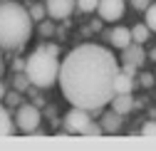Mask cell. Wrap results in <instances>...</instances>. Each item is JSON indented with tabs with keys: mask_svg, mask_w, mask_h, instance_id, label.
<instances>
[{
	"mask_svg": "<svg viewBox=\"0 0 156 151\" xmlns=\"http://www.w3.org/2000/svg\"><path fill=\"white\" fill-rule=\"evenodd\" d=\"M119 72L116 57L102 45H80L60 62L57 84L72 107L89 114L102 111L114 97V77Z\"/></svg>",
	"mask_w": 156,
	"mask_h": 151,
	"instance_id": "cell-1",
	"label": "cell"
},
{
	"mask_svg": "<svg viewBox=\"0 0 156 151\" xmlns=\"http://www.w3.org/2000/svg\"><path fill=\"white\" fill-rule=\"evenodd\" d=\"M32 35V17L20 3H0V50H20Z\"/></svg>",
	"mask_w": 156,
	"mask_h": 151,
	"instance_id": "cell-2",
	"label": "cell"
},
{
	"mask_svg": "<svg viewBox=\"0 0 156 151\" xmlns=\"http://www.w3.org/2000/svg\"><path fill=\"white\" fill-rule=\"evenodd\" d=\"M60 47L57 45H40L30 57L25 60V74L32 87L37 89H50L57 82V72H60Z\"/></svg>",
	"mask_w": 156,
	"mask_h": 151,
	"instance_id": "cell-3",
	"label": "cell"
},
{
	"mask_svg": "<svg viewBox=\"0 0 156 151\" xmlns=\"http://www.w3.org/2000/svg\"><path fill=\"white\" fill-rule=\"evenodd\" d=\"M40 107L37 104H20L15 111V126L23 131V134H35L40 129Z\"/></svg>",
	"mask_w": 156,
	"mask_h": 151,
	"instance_id": "cell-4",
	"label": "cell"
},
{
	"mask_svg": "<svg viewBox=\"0 0 156 151\" xmlns=\"http://www.w3.org/2000/svg\"><path fill=\"white\" fill-rule=\"evenodd\" d=\"M89 111L87 109H80V107H72L67 111V117H65V129L69 131V134H82V129L89 124Z\"/></svg>",
	"mask_w": 156,
	"mask_h": 151,
	"instance_id": "cell-5",
	"label": "cell"
},
{
	"mask_svg": "<svg viewBox=\"0 0 156 151\" xmlns=\"http://www.w3.org/2000/svg\"><path fill=\"white\" fill-rule=\"evenodd\" d=\"M97 12L104 23L122 20L124 15V0H97Z\"/></svg>",
	"mask_w": 156,
	"mask_h": 151,
	"instance_id": "cell-6",
	"label": "cell"
},
{
	"mask_svg": "<svg viewBox=\"0 0 156 151\" xmlns=\"http://www.w3.org/2000/svg\"><path fill=\"white\" fill-rule=\"evenodd\" d=\"M45 10L55 20H65L74 10V0H45Z\"/></svg>",
	"mask_w": 156,
	"mask_h": 151,
	"instance_id": "cell-7",
	"label": "cell"
},
{
	"mask_svg": "<svg viewBox=\"0 0 156 151\" xmlns=\"http://www.w3.org/2000/svg\"><path fill=\"white\" fill-rule=\"evenodd\" d=\"M122 62H129V65H136V67H141L146 62V52L139 42H129L124 50H122Z\"/></svg>",
	"mask_w": 156,
	"mask_h": 151,
	"instance_id": "cell-8",
	"label": "cell"
},
{
	"mask_svg": "<svg viewBox=\"0 0 156 151\" xmlns=\"http://www.w3.org/2000/svg\"><path fill=\"white\" fill-rule=\"evenodd\" d=\"M109 104H112V109L116 111V114H129V111L134 109V97H131V92H126V94H114V97L109 99Z\"/></svg>",
	"mask_w": 156,
	"mask_h": 151,
	"instance_id": "cell-9",
	"label": "cell"
},
{
	"mask_svg": "<svg viewBox=\"0 0 156 151\" xmlns=\"http://www.w3.org/2000/svg\"><path fill=\"white\" fill-rule=\"evenodd\" d=\"M107 37H109V42H112L116 50H124V47L131 42V30H129V27H124V25H119V27H114Z\"/></svg>",
	"mask_w": 156,
	"mask_h": 151,
	"instance_id": "cell-10",
	"label": "cell"
},
{
	"mask_svg": "<svg viewBox=\"0 0 156 151\" xmlns=\"http://www.w3.org/2000/svg\"><path fill=\"white\" fill-rule=\"evenodd\" d=\"M119 129H122V114H116L114 109H109L102 117V131L104 134H116Z\"/></svg>",
	"mask_w": 156,
	"mask_h": 151,
	"instance_id": "cell-11",
	"label": "cell"
},
{
	"mask_svg": "<svg viewBox=\"0 0 156 151\" xmlns=\"http://www.w3.org/2000/svg\"><path fill=\"white\" fill-rule=\"evenodd\" d=\"M136 87V79L129 77V74H124L122 69L116 72V77H114V94H126V92H134Z\"/></svg>",
	"mask_w": 156,
	"mask_h": 151,
	"instance_id": "cell-12",
	"label": "cell"
},
{
	"mask_svg": "<svg viewBox=\"0 0 156 151\" xmlns=\"http://www.w3.org/2000/svg\"><path fill=\"white\" fill-rule=\"evenodd\" d=\"M15 134V124L10 117V107L0 104V136H12Z\"/></svg>",
	"mask_w": 156,
	"mask_h": 151,
	"instance_id": "cell-13",
	"label": "cell"
},
{
	"mask_svg": "<svg viewBox=\"0 0 156 151\" xmlns=\"http://www.w3.org/2000/svg\"><path fill=\"white\" fill-rule=\"evenodd\" d=\"M131 30V42H139V45H144L149 37H151V30L144 25V23H139V25H134V27H129Z\"/></svg>",
	"mask_w": 156,
	"mask_h": 151,
	"instance_id": "cell-14",
	"label": "cell"
},
{
	"mask_svg": "<svg viewBox=\"0 0 156 151\" xmlns=\"http://www.w3.org/2000/svg\"><path fill=\"white\" fill-rule=\"evenodd\" d=\"M12 87H15L17 92H27V87H30V79H27V74H25V72H17L15 77H12Z\"/></svg>",
	"mask_w": 156,
	"mask_h": 151,
	"instance_id": "cell-15",
	"label": "cell"
},
{
	"mask_svg": "<svg viewBox=\"0 0 156 151\" xmlns=\"http://www.w3.org/2000/svg\"><path fill=\"white\" fill-rule=\"evenodd\" d=\"M144 12H146V23H144V25H146L151 32H156V3H149V8H146Z\"/></svg>",
	"mask_w": 156,
	"mask_h": 151,
	"instance_id": "cell-16",
	"label": "cell"
},
{
	"mask_svg": "<svg viewBox=\"0 0 156 151\" xmlns=\"http://www.w3.org/2000/svg\"><path fill=\"white\" fill-rule=\"evenodd\" d=\"M27 12H30V17H32V23H35V20L40 23V20H45V17H47L45 5H40V3H37V5H30V8H27Z\"/></svg>",
	"mask_w": 156,
	"mask_h": 151,
	"instance_id": "cell-17",
	"label": "cell"
},
{
	"mask_svg": "<svg viewBox=\"0 0 156 151\" xmlns=\"http://www.w3.org/2000/svg\"><path fill=\"white\" fill-rule=\"evenodd\" d=\"M3 99L8 102V107H20V104H23V99H20V92H17V89L5 92V97H3Z\"/></svg>",
	"mask_w": 156,
	"mask_h": 151,
	"instance_id": "cell-18",
	"label": "cell"
},
{
	"mask_svg": "<svg viewBox=\"0 0 156 151\" xmlns=\"http://www.w3.org/2000/svg\"><path fill=\"white\" fill-rule=\"evenodd\" d=\"M74 8H80L82 12H94L97 10V0H74Z\"/></svg>",
	"mask_w": 156,
	"mask_h": 151,
	"instance_id": "cell-19",
	"label": "cell"
},
{
	"mask_svg": "<svg viewBox=\"0 0 156 151\" xmlns=\"http://www.w3.org/2000/svg\"><path fill=\"white\" fill-rule=\"evenodd\" d=\"M82 134H84V136H99V134H104V131H102V124H94V121H89V124L82 129Z\"/></svg>",
	"mask_w": 156,
	"mask_h": 151,
	"instance_id": "cell-20",
	"label": "cell"
},
{
	"mask_svg": "<svg viewBox=\"0 0 156 151\" xmlns=\"http://www.w3.org/2000/svg\"><path fill=\"white\" fill-rule=\"evenodd\" d=\"M119 69H122L124 74H129V77H134V79H136V69H139V67H136V65H129V62H122V65H119Z\"/></svg>",
	"mask_w": 156,
	"mask_h": 151,
	"instance_id": "cell-21",
	"label": "cell"
},
{
	"mask_svg": "<svg viewBox=\"0 0 156 151\" xmlns=\"http://www.w3.org/2000/svg\"><path fill=\"white\" fill-rule=\"evenodd\" d=\"M141 134L144 136H156V121H146L141 126Z\"/></svg>",
	"mask_w": 156,
	"mask_h": 151,
	"instance_id": "cell-22",
	"label": "cell"
},
{
	"mask_svg": "<svg viewBox=\"0 0 156 151\" xmlns=\"http://www.w3.org/2000/svg\"><path fill=\"white\" fill-rule=\"evenodd\" d=\"M40 32H42L45 37H50V35L55 32V27H52V23H50V20H40Z\"/></svg>",
	"mask_w": 156,
	"mask_h": 151,
	"instance_id": "cell-23",
	"label": "cell"
},
{
	"mask_svg": "<svg viewBox=\"0 0 156 151\" xmlns=\"http://www.w3.org/2000/svg\"><path fill=\"white\" fill-rule=\"evenodd\" d=\"M139 84L149 89V87L154 84V74H149V72H144V74H139Z\"/></svg>",
	"mask_w": 156,
	"mask_h": 151,
	"instance_id": "cell-24",
	"label": "cell"
},
{
	"mask_svg": "<svg viewBox=\"0 0 156 151\" xmlns=\"http://www.w3.org/2000/svg\"><path fill=\"white\" fill-rule=\"evenodd\" d=\"M149 3H151V0H131V8L134 10H146Z\"/></svg>",
	"mask_w": 156,
	"mask_h": 151,
	"instance_id": "cell-25",
	"label": "cell"
},
{
	"mask_svg": "<svg viewBox=\"0 0 156 151\" xmlns=\"http://www.w3.org/2000/svg\"><path fill=\"white\" fill-rule=\"evenodd\" d=\"M12 69H15V72H23V69H25V60H23V57H17V60L12 62Z\"/></svg>",
	"mask_w": 156,
	"mask_h": 151,
	"instance_id": "cell-26",
	"label": "cell"
},
{
	"mask_svg": "<svg viewBox=\"0 0 156 151\" xmlns=\"http://www.w3.org/2000/svg\"><path fill=\"white\" fill-rule=\"evenodd\" d=\"M5 92H8V89H5V84H3V79H0V99L5 97Z\"/></svg>",
	"mask_w": 156,
	"mask_h": 151,
	"instance_id": "cell-27",
	"label": "cell"
},
{
	"mask_svg": "<svg viewBox=\"0 0 156 151\" xmlns=\"http://www.w3.org/2000/svg\"><path fill=\"white\" fill-rule=\"evenodd\" d=\"M3 74H5V62H3V57H0V79H3Z\"/></svg>",
	"mask_w": 156,
	"mask_h": 151,
	"instance_id": "cell-28",
	"label": "cell"
},
{
	"mask_svg": "<svg viewBox=\"0 0 156 151\" xmlns=\"http://www.w3.org/2000/svg\"><path fill=\"white\" fill-rule=\"evenodd\" d=\"M151 60H156V50H151Z\"/></svg>",
	"mask_w": 156,
	"mask_h": 151,
	"instance_id": "cell-29",
	"label": "cell"
},
{
	"mask_svg": "<svg viewBox=\"0 0 156 151\" xmlns=\"http://www.w3.org/2000/svg\"><path fill=\"white\" fill-rule=\"evenodd\" d=\"M154 79H156V74H154Z\"/></svg>",
	"mask_w": 156,
	"mask_h": 151,
	"instance_id": "cell-30",
	"label": "cell"
}]
</instances>
